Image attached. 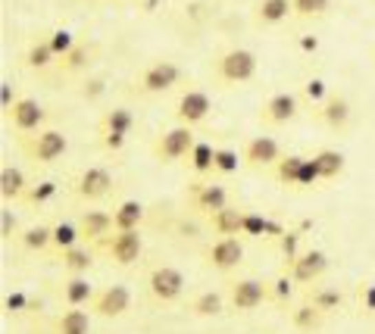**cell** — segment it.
I'll use <instances>...</instances> for the list:
<instances>
[{"label":"cell","mask_w":375,"mask_h":334,"mask_svg":"<svg viewBox=\"0 0 375 334\" xmlns=\"http://www.w3.org/2000/svg\"><path fill=\"white\" fill-rule=\"evenodd\" d=\"M279 247H281V253H285V263H291V259L300 253V250H297V234H294V232H285V234L279 238Z\"/></svg>","instance_id":"47"},{"label":"cell","mask_w":375,"mask_h":334,"mask_svg":"<svg viewBox=\"0 0 375 334\" xmlns=\"http://www.w3.org/2000/svg\"><path fill=\"white\" fill-rule=\"evenodd\" d=\"M294 3V16L300 19H319L332 10V0H291Z\"/></svg>","instance_id":"38"},{"label":"cell","mask_w":375,"mask_h":334,"mask_svg":"<svg viewBox=\"0 0 375 334\" xmlns=\"http://www.w3.org/2000/svg\"><path fill=\"white\" fill-rule=\"evenodd\" d=\"M91 56H94V47H91V44H75V47L69 50V54L63 56L56 66H60L63 76H72V72H82V69H88Z\"/></svg>","instance_id":"32"},{"label":"cell","mask_w":375,"mask_h":334,"mask_svg":"<svg viewBox=\"0 0 375 334\" xmlns=\"http://www.w3.org/2000/svg\"><path fill=\"white\" fill-rule=\"evenodd\" d=\"M222 309H225V297L219 291H200L191 300V313L197 315V319H213V315H219Z\"/></svg>","instance_id":"29"},{"label":"cell","mask_w":375,"mask_h":334,"mask_svg":"<svg viewBox=\"0 0 375 334\" xmlns=\"http://www.w3.org/2000/svg\"><path fill=\"white\" fill-rule=\"evenodd\" d=\"M56 197V181H50V178H44V181H34L32 188H28V194L22 200H25L32 210H38V206H47L50 200Z\"/></svg>","instance_id":"37"},{"label":"cell","mask_w":375,"mask_h":334,"mask_svg":"<svg viewBox=\"0 0 375 334\" xmlns=\"http://www.w3.org/2000/svg\"><path fill=\"white\" fill-rule=\"evenodd\" d=\"M178 78H182L178 63L157 60V63H150L141 76H138V91H141V94H163V91L175 88Z\"/></svg>","instance_id":"6"},{"label":"cell","mask_w":375,"mask_h":334,"mask_svg":"<svg viewBox=\"0 0 375 334\" xmlns=\"http://www.w3.org/2000/svg\"><path fill=\"white\" fill-rule=\"evenodd\" d=\"M291 293H294V278L291 275H279L275 281H269V297H275L279 303H285V300H291Z\"/></svg>","instance_id":"41"},{"label":"cell","mask_w":375,"mask_h":334,"mask_svg":"<svg viewBox=\"0 0 375 334\" xmlns=\"http://www.w3.org/2000/svg\"><path fill=\"white\" fill-rule=\"evenodd\" d=\"M103 247H107L109 263L131 266V263H138V256H141L144 241H141V232H116L103 241Z\"/></svg>","instance_id":"14"},{"label":"cell","mask_w":375,"mask_h":334,"mask_svg":"<svg viewBox=\"0 0 375 334\" xmlns=\"http://www.w3.org/2000/svg\"><path fill=\"white\" fill-rule=\"evenodd\" d=\"M194 131L188 129V125H175V129H166L163 135H157V141H153V159L157 163H163V166H169V163H178V159H184V157H191V151H194Z\"/></svg>","instance_id":"2"},{"label":"cell","mask_w":375,"mask_h":334,"mask_svg":"<svg viewBox=\"0 0 375 334\" xmlns=\"http://www.w3.org/2000/svg\"><path fill=\"white\" fill-rule=\"evenodd\" d=\"M206 266L216 269V272H232V269L241 266L244 259V244L238 238H216L210 247H206Z\"/></svg>","instance_id":"12"},{"label":"cell","mask_w":375,"mask_h":334,"mask_svg":"<svg viewBox=\"0 0 375 334\" xmlns=\"http://www.w3.org/2000/svg\"><path fill=\"white\" fill-rule=\"evenodd\" d=\"M144 222V203L141 200H122L113 210V232H138Z\"/></svg>","instance_id":"22"},{"label":"cell","mask_w":375,"mask_h":334,"mask_svg":"<svg viewBox=\"0 0 375 334\" xmlns=\"http://www.w3.org/2000/svg\"><path fill=\"white\" fill-rule=\"evenodd\" d=\"M28 178H25V172L22 169H16V166H3L0 169V197L7 200H22L28 194Z\"/></svg>","instance_id":"21"},{"label":"cell","mask_w":375,"mask_h":334,"mask_svg":"<svg viewBox=\"0 0 375 334\" xmlns=\"http://www.w3.org/2000/svg\"><path fill=\"white\" fill-rule=\"evenodd\" d=\"M307 303H313L316 309H322V313H334V309L344 307V293L338 291V287H325V285H316L307 291Z\"/></svg>","instance_id":"26"},{"label":"cell","mask_w":375,"mask_h":334,"mask_svg":"<svg viewBox=\"0 0 375 334\" xmlns=\"http://www.w3.org/2000/svg\"><path fill=\"white\" fill-rule=\"evenodd\" d=\"M69 151V137L60 129H41L34 135V141L28 144V157L34 166H50L60 157H66Z\"/></svg>","instance_id":"3"},{"label":"cell","mask_w":375,"mask_h":334,"mask_svg":"<svg viewBox=\"0 0 375 334\" xmlns=\"http://www.w3.org/2000/svg\"><path fill=\"white\" fill-rule=\"evenodd\" d=\"M294 285H316L328 272V256L322 250H300L285 269Z\"/></svg>","instance_id":"8"},{"label":"cell","mask_w":375,"mask_h":334,"mask_svg":"<svg viewBox=\"0 0 375 334\" xmlns=\"http://www.w3.org/2000/svg\"><path fill=\"white\" fill-rule=\"evenodd\" d=\"M97 131H116V135H125L129 137L131 131H135V113H131L129 107H113L103 113L100 125H97Z\"/></svg>","instance_id":"23"},{"label":"cell","mask_w":375,"mask_h":334,"mask_svg":"<svg viewBox=\"0 0 375 334\" xmlns=\"http://www.w3.org/2000/svg\"><path fill=\"white\" fill-rule=\"evenodd\" d=\"M294 13L291 0H259L257 10H253V22L259 28H275Z\"/></svg>","instance_id":"19"},{"label":"cell","mask_w":375,"mask_h":334,"mask_svg":"<svg viewBox=\"0 0 375 334\" xmlns=\"http://www.w3.org/2000/svg\"><path fill=\"white\" fill-rule=\"evenodd\" d=\"M94 293H97L94 285L85 275H69L63 281V300H66V307H91Z\"/></svg>","instance_id":"20"},{"label":"cell","mask_w":375,"mask_h":334,"mask_svg":"<svg viewBox=\"0 0 375 334\" xmlns=\"http://www.w3.org/2000/svg\"><path fill=\"white\" fill-rule=\"evenodd\" d=\"M13 234H16V216H13V210H3L0 212V238L10 241Z\"/></svg>","instance_id":"49"},{"label":"cell","mask_w":375,"mask_h":334,"mask_svg":"<svg viewBox=\"0 0 375 334\" xmlns=\"http://www.w3.org/2000/svg\"><path fill=\"white\" fill-rule=\"evenodd\" d=\"M100 144H103V151H109V153H119L125 147V141H129V137L125 135H116V131H100Z\"/></svg>","instance_id":"45"},{"label":"cell","mask_w":375,"mask_h":334,"mask_svg":"<svg viewBox=\"0 0 375 334\" xmlns=\"http://www.w3.org/2000/svg\"><path fill=\"white\" fill-rule=\"evenodd\" d=\"M281 157H285V153H281L279 141H275V137H269V135L250 137V141L244 144V153H241L244 166H250V169H269V166L275 169V163H279Z\"/></svg>","instance_id":"13"},{"label":"cell","mask_w":375,"mask_h":334,"mask_svg":"<svg viewBox=\"0 0 375 334\" xmlns=\"http://www.w3.org/2000/svg\"><path fill=\"white\" fill-rule=\"evenodd\" d=\"M103 91H107V82H103V78L97 76V78H88V82H85L82 97H85V100H100Z\"/></svg>","instance_id":"46"},{"label":"cell","mask_w":375,"mask_h":334,"mask_svg":"<svg viewBox=\"0 0 375 334\" xmlns=\"http://www.w3.org/2000/svg\"><path fill=\"white\" fill-rule=\"evenodd\" d=\"M16 100H19V97L13 94V85H10V82L0 85V107H3V113H10V109L16 107Z\"/></svg>","instance_id":"50"},{"label":"cell","mask_w":375,"mask_h":334,"mask_svg":"<svg viewBox=\"0 0 375 334\" xmlns=\"http://www.w3.org/2000/svg\"><path fill=\"white\" fill-rule=\"evenodd\" d=\"M228 300H232V309L250 313L269 300V285L259 278H238L228 285Z\"/></svg>","instance_id":"9"},{"label":"cell","mask_w":375,"mask_h":334,"mask_svg":"<svg viewBox=\"0 0 375 334\" xmlns=\"http://www.w3.org/2000/svg\"><path fill=\"white\" fill-rule=\"evenodd\" d=\"M322 322H325V313L307 300L300 303L297 309H291V325L300 328V331H316V328H322Z\"/></svg>","instance_id":"31"},{"label":"cell","mask_w":375,"mask_h":334,"mask_svg":"<svg viewBox=\"0 0 375 334\" xmlns=\"http://www.w3.org/2000/svg\"><path fill=\"white\" fill-rule=\"evenodd\" d=\"M188 163H191L194 175H213V163H216V147H213L210 141H197L194 144L191 157H188Z\"/></svg>","instance_id":"30"},{"label":"cell","mask_w":375,"mask_h":334,"mask_svg":"<svg viewBox=\"0 0 375 334\" xmlns=\"http://www.w3.org/2000/svg\"><path fill=\"white\" fill-rule=\"evenodd\" d=\"M297 113H300V97L291 94V91H279V94H272L263 107H259V125L279 129V125L294 122Z\"/></svg>","instance_id":"5"},{"label":"cell","mask_w":375,"mask_h":334,"mask_svg":"<svg viewBox=\"0 0 375 334\" xmlns=\"http://www.w3.org/2000/svg\"><path fill=\"white\" fill-rule=\"evenodd\" d=\"M78 232H82V241H107L109 232H113V212L107 210H85L78 216Z\"/></svg>","instance_id":"18"},{"label":"cell","mask_w":375,"mask_h":334,"mask_svg":"<svg viewBox=\"0 0 375 334\" xmlns=\"http://www.w3.org/2000/svg\"><path fill=\"white\" fill-rule=\"evenodd\" d=\"M60 263L69 275H88V269L94 266V250H88V247H72V250L60 253Z\"/></svg>","instance_id":"28"},{"label":"cell","mask_w":375,"mask_h":334,"mask_svg":"<svg viewBox=\"0 0 375 334\" xmlns=\"http://www.w3.org/2000/svg\"><path fill=\"white\" fill-rule=\"evenodd\" d=\"M210 109H213V103H210V94H206V91L188 88L175 103V119H178V125L194 129V125H200L210 116Z\"/></svg>","instance_id":"11"},{"label":"cell","mask_w":375,"mask_h":334,"mask_svg":"<svg viewBox=\"0 0 375 334\" xmlns=\"http://www.w3.org/2000/svg\"><path fill=\"white\" fill-rule=\"evenodd\" d=\"M241 210H232V206H225V210L213 212L210 216V228L219 234V238H238L241 234Z\"/></svg>","instance_id":"25"},{"label":"cell","mask_w":375,"mask_h":334,"mask_svg":"<svg viewBox=\"0 0 375 334\" xmlns=\"http://www.w3.org/2000/svg\"><path fill=\"white\" fill-rule=\"evenodd\" d=\"M3 307H7V313H25V309H28V297L22 291H13V293H7Z\"/></svg>","instance_id":"48"},{"label":"cell","mask_w":375,"mask_h":334,"mask_svg":"<svg viewBox=\"0 0 375 334\" xmlns=\"http://www.w3.org/2000/svg\"><path fill=\"white\" fill-rule=\"evenodd\" d=\"M56 63V54L50 50V41H47V34H44L41 41H34L32 47L25 50V66L28 69H47Z\"/></svg>","instance_id":"35"},{"label":"cell","mask_w":375,"mask_h":334,"mask_svg":"<svg viewBox=\"0 0 375 334\" xmlns=\"http://www.w3.org/2000/svg\"><path fill=\"white\" fill-rule=\"evenodd\" d=\"M303 163H307V157H300V153H285V157L275 163V181L285 184V188H297V178H300Z\"/></svg>","instance_id":"27"},{"label":"cell","mask_w":375,"mask_h":334,"mask_svg":"<svg viewBox=\"0 0 375 334\" xmlns=\"http://www.w3.org/2000/svg\"><path fill=\"white\" fill-rule=\"evenodd\" d=\"M147 291L157 303H175L184 293V275L175 266H157L147 275Z\"/></svg>","instance_id":"4"},{"label":"cell","mask_w":375,"mask_h":334,"mask_svg":"<svg viewBox=\"0 0 375 334\" xmlns=\"http://www.w3.org/2000/svg\"><path fill=\"white\" fill-rule=\"evenodd\" d=\"M88 331H91V315L78 307H69L54 322V334H88Z\"/></svg>","instance_id":"24"},{"label":"cell","mask_w":375,"mask_h":334,"mask_svg":"<svg viewBox=\"0 0 375 334\" xmlns=\"http://www.w3.org/2000/svg\"><path fill=\"white\" fill-rule=\"evenodd\" d=\"M300 50H307V54H313V50H319V38H313V34H303L300 38Z\"/></svg>","instance_id":"51"},{"label":"cell","mask_w":375,"mask_h":334,"mask_svg":"<svg viewBox=\"0 0 375 334\" xmlns=\"http://www.w3.org/2000/svg\"><path fill=\"white\" fill-rule=\"evenodd\" d=\"M72 191H75V197L91 200V203H94V200H103L113 191V172H109L107 166H88L82 175L75 178Z\"/></svg>","instance_id":"10"},{"label":"cell","mask_w":375,"mask_h":334,"mask_svg":"<svg viewBox=\"0 0 375 334\" xmlns=\"http://www.w3.org/2000/svg\"><path fill=\"white\" fill-rule=\"evenodd\" d=\"M7 119H10V125H13L16 131H41L47 113H44V107L38 100H32V97H19L16 107L7 113Z\"/></svg>","instance_id":"16"},{"label":"cell","mask_w":375,"mask_h":334,"mask_svg":"<svg viewBox=\"0 0 375 334\" xmlns=\"http://www.w3.org/2000/svg\"><path fill=\"white\" fill-rule=\"evenodd\" d=\"M322 181V169L316 163V157H307L303 169H300V178H297V188H313V184Z\"/></svg>","instance_id":"42"},{"label":"cell","mask_w":375,"mask_h":334,"mask_svg":"<svg viewBox=\"0 0 375 334\" xmlns=\"http://www.w3.org/2000/svg\"><path fill=\"white\" fill-rule=\"evenodd\" d=\"M131 309V291L125 285H107L94 293L91 300V313L100 319H122Z\"/></svg>","instance_id":"7"},{"label":"cell","mask_w":375,"mask_h":334,"mask_svg":"<svg viewBox=\"0 0 375 334\" xmlns=\"http://www.w3.org/2000/svg\"><path fill=\"white\" fill-rule=\"evenodd\" d=\"M78 241H82V232H78V222H56L54 225V247L60 253L72 250V247H78Z\"/></svg>","instance_id":"36"},{"label":"cell","mask_w":375,"mask_h":334,"mask_svg":"<svg viewBox=\"0 0 375 334\" xmlns=\"http://www.w3.org/2000/svg\"><path fill=\"white\" fill-rule=\"evenodd\" d=\"M257 76V54L247 47H232L216 56V78L222 85H244Z\"/></svg>","instance_id":"1"},{"label":"cell","mask_w":375,"mask_h":334,"mask_svg":"<svg viewBox=\"0 0 375 334\" xmlns=\"http://www.w3.org/2000/svg\"><path fill=\"white\" fill-rule=\"evenodd\" d=\"M350 116H354V109H350V100L341 94H332L322 107H316V119H319L322 125H328L332 131H341L347 129Z\"/></svg>","instance_id":"17"},{"label":"cell","mask_w":375,"mask_h":334,"mask_svg":"<svg viewBox=\"0 0 375 334\" xmlns=\"http://www.w3.org/2000/svg\"><path fill=\"white\" fill-rule=\"evenodd\" d=\"M188 200H191V206L197 212L213 216V212L228 206V191H225V184H219V181H197L191 188V194H188Z\"/></svg>","instance_id":"15"},{"label":"cell","mask_w":375,"mask_h":334,"mask_svg":"<svg viewBox=\"0 0 375 334\" xmlns=\"http://www.w3.org/2000/svg\"><path fill=\"white\" fill-rule=\"evenodd\" d=\"M47 41H50V50L56 54V63H60L63 56H66L69 50L78 44V41H75V34L69 32V28H54V32H47Z\"/></svg>","instance_id":"39"},{"label":"cell","mask_w":375,"mask_h":334,"mask_svg":"<svg viewBox=\"0 0 375 334\" xmlns=\"http://www.w3.org/2000/svg\"><path fill=\"white\" fill-rule=\"evenodd\" d=\"M19 244L25 250H47L54 247V225H32L19 234Z\"/></svg>","instance_id":"34"},{"label":"cell","mask_w":375,"mask_h":334,"mask_svg":"<svg viewBox=\"0 0 375 334\" xmlns=\"http://www.w3.org/2000/svg\"><path fill=\"white\" fill-rule=\"evenodd\" d=\"M303 97H307L310 103H316V107H322V103L328 100V88H325V82H322V78H310L307 85H303Z\"/></svg>","instance_id":"43"},{"label":"cell","mask_w":375,"mask_h":334,"mask_svg":"<svg viewBox=\"0 0 375 334\" xmlns=\"http://www.w3.org/2000/svg\"><path fill=\"white\" fill-rule=\"evenodd\" d=\"M360 313L375 315V281H363L360 285Z\"/></svg>","instance_id":"44"},{"label":"cell","mask_w":375,"mask_h":334,"mask_svg":"<svg viewBox=\"0 0 375 334\" xmlns=\"http://www.w3.org/2000/svg\"><path fill=\"white\" fill-rule=\"evenodd\" d=\"M238 151H232V147H216V163H213V172L216 175H232V172H238Z\"/></svg>","instance_id":"40"},{"label":"cell","mask_w":375,"mask_h":334,"mask_svg":"<svg viewBox=\"0 0 375 334\" xmlns=\"http://www.w3.org/2000/svg\"><path fill=\"white\" fill-rule=\"evenodd\" d=\"M316 163H319L322 169V181H334V178L344 175V153L341 151H332V147H325V151L313 153Z\"/></svg>","instance_id":"33"}]
</instances>
